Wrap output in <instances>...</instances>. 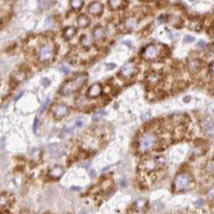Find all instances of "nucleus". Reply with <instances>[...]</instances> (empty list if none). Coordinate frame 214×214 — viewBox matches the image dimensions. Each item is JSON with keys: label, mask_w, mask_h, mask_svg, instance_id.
<instances>
[{"label": "nucleus", "mask_w": 214, "mask_h": 214, "mask_svg": "<svg viewBox=\"0 0 214 214\" xmlns=\"http://www.w3.org/2000/svg\"><path fill=\"white\" fill-rule=\"evenodd\" d=\"M210 71H211V73H212V75H214V63H212V66H211Z\"/></svg>", "instance_id": "obj_33"}, {"label": "nucleus", "mask_w": 214, "mask_h": 214, "mask_svg": "<svg viewBox=\"0 0 214 214\" xmlns=\"http://www.w3.org/2000/svg\"><path fill=\"white\" fill-rule=\"evenodd\" d=\"M190 1H194V0H190Z\"/></svg>", "instance_id": "obj_36"}, {"label": "nucleus", "mask_w": 214, "mask_h": 214, "mask_svg": "<svg viewBox=\"0 0 214 214\" xmlns=\"http://www.w3.org/2000/svg\"><path fill=\"white\" fill-rule=\"evenodd\" d=\"M49 103V99H47L46 101H45V103L43 104V106L41 107V108H40V112H44V110H45V108L47 107V106H48V104Z\"/></svg>", "instance_id": "obj_27"}, {"label": "nucleus", "mask_w": 214, "mask_h": 214, "mask_svg": "<svg viewBox=\"0 0 214 214\" xmlns=\"http://www.w3.org/2000/svg\"><path fill=\"white\" fill-rule=\"evenodd\" d=\"M199 46L200 47V48H205V47L207 46V43L205 42V41H204V40H200L199 41Z\"/></svg>", "instance_id": "obj_30"}, {"label": "nucleus", "mask_w": 214, "mask_h": 214, "mask_svg": "<svg viewBox=\"0 0 214 214\" xmlns=\"http://www.w3.org/2000/svg\"><path fill=\"white\" fill-rule=\"evenodd\" d=\"M38 125H39V121L37 118H36L34 121V124H33V130H34V132H36V130H37V129H38Z\"/></svg>", "instance_id": "obj_26"}, {"label": "nucleus", "mask_w": 214, "mask_h": 214, "mask_svg": "<svg viewBox=\"0 0 214 214\" xmlns=\"http://www.w3.org/2000/svg\"><path fill=\"white\" fill-rule=\"evenodd\" d=\"M159 79H160V75H159L158 73H156V72L152 73V74H151V75L148 76V81L152 83H157V82H159Z\"/></svg>", "instance_id": "obj_23"}, {"label": "nucleus", "mask_w": 214, "mask_h": 214, "mask_svg": "<svg viewBox=\"0 0 214 214\" xmlns=\"http://www.w3.org/2000/svg\"><path fill=\"white\" fill-rule=\"evenodd\" d=\"M87 80V75H81L75 79L67 82L60 89V93L64 95H71L81 88Z\"/></svg>", "instance_id": "obj_2"}, {"label": "nucleus", "mask_w": 214, "mask_h": 214, "mask_svg": "<svg viewBox=\"0 0 214 214\" xmlns=\"http://www.w3.org/2000/svg\"><path fill=\"white\" fill-rule=\"evenodd\" d=\"M159 48L157 45L155 44H149L148 46L144 48L143 52H142V56L144 58L148 59V60H151V59L156 58L159 54Z\"/></svg>", "instance_id": "obj_5"}, {"label": "nucleus", "mask_w": 214, "mask_h": 214, "mask_svg": "<svg viewBox=\"0 0 214 214\" xmlns=\"http://www.w3.org/2000/svg\"><path fill=\"white\" fill-rule=\"evenodd\" d=\"M52 113L56 119H61L63 117H65L68 113H69V108L66 104H60L55 105L52 107Z\"/></svg>", "instance_id": "obj_6"}, {"label": "nucleus", "mask_w": 214, "mask_h": 214, "mask_svg": "<svg viewBox=\"0 0 214 214\" xmlns=\"http://www.w3.org/2000/svg\"><path fill=\"white\" fill-rule=\"evenodd\" d=\"M103 115V112H98V113H96L95 115H94V118L96 119V117H97V119H99Z\"/></svg>", "instance_id": "obj_32"}, {"label": "nucleus", "mask_w": 214, "mask_h": 214, "mask_svg": "<svg viewBox=\"0 0 214 214\" xmlns=\"http://www.w3.org/2000/svg\"><path fill=\"white\" fill-rule=\"evenodd\" d=\"M192 183V178L191 175L187 172H182L176 176L174 182H173V187L175 191L176 192H181L187 190L191 186Z\"/></svg>", "instance_id": "obj_3"}, {"label": "nucleus", "mask_w": 214, "mask_h": 214, "mask_svg": "<svg viewBox=\"0 0 214 214\" xmlns=\"http://www.w3.org/2000/svg\"><path fill=\"white\" fill-rule=\"evenodd\" d=\"M200 61L197 59H193L191 60L188 62V67L191 71H198L199 69L200 68Z\"/></svg>", "instance_id": "obj_17"}, {"label": "nucleus", "mask_w": 214, "mask_h": 214, "mask_svg": "<svg viewBox=\"0 0 214 214\" xmlns=\"http://www.w3.org/2000/svg\"><path fill=\"white\" fill-rule=\"evenodd\" d=\"M102 87L99 83H95V84L92 85L91 87L89 88V91L87 92V95L90 98H97L102 94Z\"/></svg>", "instance_id": "obj_9"}, {"label": "nucleus", "mask_w": 214, "mask_h": 214, "mask_svg": "<svg viewBox=\"0 0 214 214\" xmlns=\"http://www.w3.org/2000/svg\"><path fill=\"white\" fill-rule=\"evenodd\" d=\"M76 29L74 28V27H72V26L67 27V28L64 29V36L67 39V40H69V39L72 38L74 35L76 34Z\"/></svg>", "instance_id": "obj_16"}, {"label": "nucleus", "mask_w": 214, "mask_h": 214, "mask_svg": "<svg viewBox=\"0 0 214 214\" xmlns=\"http://www.w3.org/2000/svg\"><path fill=\"white\" fill-rule=\"evenodd\" d=\"M84 3L83 0H71V7L75 10L80 9Z\"/></svg>", "instance_id": "obj_22"}, {"label": "nucleus", "mask_w": 214, "mask_h": 214, "mask_svg": "<svg viewBox=\"0 0 214 214\" xmlns=\"http://www.w3.org/2000/svg\"><path fill=\"white\" fill-rule=\"evenodd\" d=\"M64 174V169L60 166H56L49 171V175L53 179H59Z\"/></svg>", "instance_id": "obj_11"}, {"label": "nucleus", "mask_w": 214, "mask_h": 214, "mask_svg": "<svg viewBox=\"0 0 214 214\" xmlns=\"http://www.w3.org/2000/svg\"><path fill=\"white\" fill-rule=\"evenodd\" d=\"M150 1H152V0H150Z\"/></svg>", "instance_id": "obj_37"}, {"label": "nucleus", "mask_w": 214, "mask_h": 214, "mask_svg": "<svg viewBox=\"0 0 214 214\" xmlns=\"http://www.w3.org/2000/svg\"><path fill=\"white\" fill-rule=\"evenodd\" d=\"M106 32L104 28L101 26H98L97 28H94V36L96 40H102L106 37Z\"/></svg>", "instance_id": "obj_12"}, {"label": "nucleus", "mask_w": 214, "mask_h": 214, "mask_svg": "<svg viewBox=\"0 0 214 214\" xmlns=\"http://www.w3.org/2000/svg\"><path fill=\"white\" fill-rule=\"evenodd\" d=\"M201 128L206 135L210 137H214V121L210 118H205L201 121Z\"/></svg>", "instance_id": "obj_7"}, {"label": "nucleus", "mask_w": 214, "mask_h": 214, "mask_svg": "<svg viewBox=\"0 0 214 214\" xmlns=\"http://www.w3.org/2000/svg\"><path fill=\"white\" fill-rule=\"evenodd\" d=\"M54 57V48L50 44H44L39 50V57L42 61H48Z\"/></svg>", "instance_id": "obj_4"}, {"label": "nucleus", "mask_w": 214, "mask_h": 214, "mask_svg": "<svg viewBox=\"0 0 214 214\" xmlns=\"http://www.w3.org/2000/svg\"><path fill=\"white\" fill-rule=\"evenodd\" d=\"M142 166L146 171H152L158 167L159 162L155 159H147L142 162Z\"/></svg>", "instance_id": "obj_13"}, {"label": "nucleus", "mask_w": 214, "mask_h": 214, "mask_svg": "<svg viewBox=\"0 0 214 214\" xmlns=\"http://www.w3.org/2000/svg\"><path fill=\"white\" fill-rule=\"evenodd\" d=\"M25 77H26L25 73L23 72V71H17V72H15L14 75H13L12 78H13V79H14L15 82L20 83V82H21V81H23L25 79Z\"/></svg>", "instance_id": "obj_20"}, {"label": "nucleus", "mask_w": 214, "mask_h": 214, "mask_svg": "<svg viewBox=\"0 0 214 214\" xmlns=\"http://www.w3.org/2000/svg\"><path fill=\"white\" fill-rule=\"evenodd\" d=\"M77 24L81 28H87L90 24V20L85 15H81L77 19Z\"/></svg>", "instance_id": "obj_14"}, {"label": "nucleus", "mask_w": 214, "mask_h": 214, "mask_svg": "<svg viewBox=\"0 0 214 214\" xmlns=\"http://www.w3.org/2000/svg\"><path fill=\"white\" fill-rule=\"evenodd\" d=\"M137 19L134 18V17H130V18L127 19V20L126 21V27L128 29H131V28H134V27L137 25Z\"/></svg>", "instance_id": "obj_21"}, {"label": "nucleus", "mask_w": 214, "mask_h": 214, "mask_svg": "<svg viewBox=\"0 0 214 214\" xmlns=\"http://www.w3.org/2000/svg\"><path fill=\"white\" fill-rule=\"evenodd\" d=\"M204 204V200H202V199H200V200H197V201L196 202V203H195V204L198 206V207H201V206H202Z\"/></svg>", "instance_id": "obj_31"}, {"label": "nucleus", "mask_w": 214, "mask_h": 214, "mask_svg": "<svg viewBox=\"0 0 214 214\" xmlns=\"http://www.w3.org/2000/svg\"><path fill=\"white\" fill-rule=\"evenodd\" d=\"M103 11V5L99 2H93L89 7V11L90 14L95 15V16H98Z\"/></svg>", "instance_id": "obj_10"}, {"label": "nucleus", "mask_w": 214, "mask_h": 214, "mask_svg": "<svg viewBox=\"0 0 214 214\" xmlns=\"http://www.w3.org/2000/svg\"><path fill=\"white\" fill-rule=\"evenodd\" d=\"M146 201L144 199H140V200H137L136 203H135V206H136L137 209H142L143 208L146 207Z\"/></svg>", "instance_id": "obj_24"}, {"label": "nucleus", "mask_w": 214, "mask_h": 214, "mask_svg": "<svg viewBox=\"0 0 214 214\" xmlns=\"http://www.w3.org/2000/svg\"><path fill=\"white\" fill-rule=\"evenodd\" d=\"M158 137L155 133L151 131H146L142 133L138 138V149L140 152H147L155 147L157 144Z\"/></svg>", "instance_id": "obj_1"}, {"label": "nucleus", "mask_w": 214, "mask_h": 214, "mask_svg": "<svg viewBox=\"0 0 214 214\" xmlns=\"http://www.w3.org/2000/svg\"><path fill=\"white\" fill-rule=\"evenodd\" d=\"M123 1L124 0H110L109 1V5L110 8L113 10H118L121 8L123 5Z\"/></svg>", "instance_id": "obj_18"}, {"label": "nucleus", "mask_w": 214, "mask_h": 214, "mask_svg": "<svg viewBox=\"0 0 214 214\" xmlns=\"http://www.w3.org/2000/svg\"><path fill=\"white\" fill-rule=\"evenodd\" d=\"M115 67H116V65L114 64V63H110V64L106 65V69L109 70V71H111V70L114 69Z\"/></svg>", "instance_id": "obj_28"}, {"label": "nucleus", "mask_w": 214, "mask_h": 214, "mask_svg": "<svg viewBox=\"0 0 214 214\" xmlns=\"http://www.w3.org/2000/svg\"><path fill=\"white\" fill-rule=\"evenodd\" d=\"M208 197L211 199H214V188H211L208 192Z\"/></svg>", "instance_id": "obj_29"}, {"label": "nucleus", "mask_w": 214, "mask_h": 214, "mask_svg": "<svg viewBox=\"0 0 214 214\" xmlns=\"http://www.w3.org/2000/svg\"><path fill=\"white\" fill-rule=\"evenodd\" d=\"M83 125V123H82V121H77L76 123V126H78V127H81V125Z\"/></svg>", "instance_id": "obj_34"}, {"label": "nucleus", "mask_w": 214, "mask_h": 214, "mask_svg": "<svg viewBox=\"0 0 214 214\" xmlns=\"http://www.w3.org/2000/svg\"><path fill=\"white\" fill-rule=\"evenodd\" d=\"M137 72V68L135 65L132 62H129L124 65L121 69V74L125 78H131Z\"/></svg>", "instance_id": "obj_8"}, {"label": "nucleus", "mask_w": 214, "mask_h": 214, "mask_svg": "<svg viewBox=\"0 0 214 214\" xmlns=\"http://www.w3.org/2000/svg\"><path fill=\"white\" fill-rule=\"evenodd\" d=\"M205 171L207 174L214 176V159H210L207 162L205 166Z\"/></svg>", "instance_id": "obj_19"}, {"label": "nucleus", "mask_w": 214, "mask_h": 214, "mask_svg": "<svg viewBox=\"0 0 214 214\" xmlns=\"http://www.w3.org/2000/svg\"><path fill=\"white\" fill-rule=\"evenodd\" d=\"M193 41H195V38L190 35H188L184 37V42L185 43H192Z\"/></svg>", "instance_id": "obj_25"}, {"label": "nucleus", "mask_w": 214, "mask_h": 214, "mask_svg": "<svg viewBox=\"0 0 214 214\" xmlns=\"http://www.w3.org/2000/svg\"><path fill=\"white\" fill-rule=\"evenodd\" d=\"M81 42L82 45H83L85 48H90V47L93 45L94 40H93V38L90 35H84V36H81Z\"/></svg>", "instance_id": "obj_15"}, {"label": "nucleus", "mask_w": 214, "mask_h": 214, "mask_svg": "<svg viewBox=\"0 0 214 214\" xmlns=\"http://www.w3.org/2000/svg\"><path fill=\"white\" fill-rule=\"evenodd\" d=\"M190 100V97L188 96V97H185L184 99V101H189Z\"/></svg>", "instance_id": "obj_35"}]
</instances>
